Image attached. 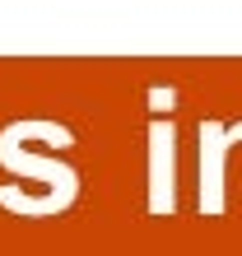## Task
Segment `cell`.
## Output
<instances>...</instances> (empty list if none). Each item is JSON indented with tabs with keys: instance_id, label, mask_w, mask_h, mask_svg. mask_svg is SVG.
<instances>
[{
	"instance_id": "1",
	"label": "cell",
	"mask_w": 242,
	"mask_h": 256,
	"mask_svg": "<svg viewBox=\"0 0 242 256\" xmlns=\"http://www.w3.org/2000/svg\"><path fill=\"white\" fill-rule=\"evenodd\" d=\"M149 149H154V196H149V210L154 214H168L177 205L172 200V182H177V126L168 116H154V130H149Z\"/></svg>"
}]
</instances>
